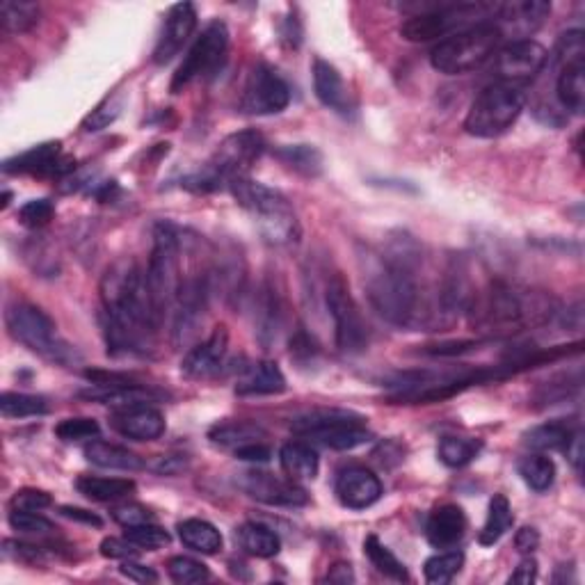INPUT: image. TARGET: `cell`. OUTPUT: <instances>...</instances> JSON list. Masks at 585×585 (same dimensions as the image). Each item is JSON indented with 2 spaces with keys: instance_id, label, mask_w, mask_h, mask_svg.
Returning <instances> with one entry per match:
<instances>
[{
  "instance_id": "5bb4252c",
  "label": "cell",
  "mask_w": 585,
  "mask_h": 585,
  "mask_svg": "<svg viewBox=\"0 0 585 585\" xmlns=\"http://www.w3.org/2000/svg\"><path fill=\"white\" fill-rule=\"evenodd\" d=\"M549 60L547 48L533 42V39H522V42H510L496 51L494 62V80H506L512 85L528 87L538 80L544 64Z\"/></svg>"
},
{
  "instance_id": "cb8c5ba5",
  "label": "cell",
  "mask_w": 585,
  "mask_h": 585,
  "mask_svg": "<svg viewBox=\"0 0 585 585\" xmlns=\"http://www.w3.org/2000/svg\"><path fill=\"white\" fill-rule=\"evenodd\" d=\"M80 398L94 400V403H101V405H112L115 410H124V407H133V405L156 403V400H163L165 394L163 391L147 387V384L124 382V384H112V387H94L90 391H80Z\"/></svg>"
},
{
  "instance_id": "7bdbcfd3",
  "label": "cell",
  "mask_w": 585,
  "mask_h": 585,
  "mask_svg": "<svg viewBox=\"0 0 585 585\" xmlns=\"http://www.w3.org/2000/svg\"><path fill=\"white\" fill-rule=\"evenodd\" d=\"M101 435L99 423L94 419H87V416H76V419H64L55 426V437L62 439V442L74 444V442H85V439H96Z\"/></svg>"
},
{
  "instance_id": "603a6c76",
  "label": "cell",
  "mask_w": 585,
  "mask_h": 585,
  "mask_svg": "<svg viewBox=\"0 0 585 585\" xmlns=\"http://www.w3.org/2000/svg\"><path fill=\"white\" fill-rule=\"evenodd\" d=\"M467 533V515L460 506L455 503H444L430 512L428 524H426V535L428 542L437 549H448L455 547Z\"/></svg>"
},
{
  "instance_id": "4dcf8cb0",
  "label": "cell",
  "mask_w": 585,
  "mask_h": 585,
  "mask_svg": "<svg viewBox=\"0 0 585 585\" xmlns=\"http://www.w3.org/2000/svg\"><path fill=\"white\" fill-rule=\"evenodd\" d=\"M266 437H268L266 430H263L261 426H256V423H247V421L220 423V426H215L211 428V432H208V439H211L213 446L231 448V451H236V448L245 444L261 442V439H266Z\"/></svg>"
},
{
  "instance_id": "6da1fadb",
  "label": "cell",
  "mask_w": 585,
  "mask_h": 585,
  "mask_svg": "<svg viewBox=\"0 0 585 585\" xmlns=\"http://www.w3.org/2000/svg\"><path fill=\"white\" fill-rule=\"evenodd\" d=\"M101 300L110 355H144L163 323L144 272L135 263L112 266L101 282Z\"/></svg>"
},
{
  "instance_id": "8d00e7d4",
  "label": "cell",
  "mask_w": 585,
  "mask_h": 585,
  "mask_svg": "<svg viewBox=\"0 0 585 585\" xmlns=\"http://www.w3.org/2000/svg\"><path fill=\"white\" fill-rule=\"evenodd\" d=\"M572 430L565 423H544V426H535L524 435V444L533 451H565L567 442H570Z\"/></svg>"
},
{
  "instance_id": "52a82bcc",
  "label": "cell",
  "mask_w": 585,
  "mask_h": 585,
  "mask_svg": "<svg viewBox=\"0 0 585 585\" xmlns=\"http://www.w3.org/2000/svg\"><path fill=\"white\" fill-rule=\"evenodd\" d=\"M526 106V87L492 80L471 103L464 131L474 138H496L517 122Z\"/></svg>"
},
{
  "instance_id": "ffe728a7",
  "label": "cell",
  "mask_w": 585,
  "mask_h": 585,
  "mask_svg": "<svg viewBox=\"0 0 585 585\" xmlns=\"http://www.w3.org/2000/svg\"><path fill=\"white\" fill-rule=\"evenodd\" d=\"M229 348V332L224 325H218L204 343L192 348L181 362V373L190 380L211 378L220 371L222 359Z\"/></svg>"
},
{
  "instance_id": "f907efd6",
  "label": "cell",
  "mask_w": 585,
  "mask_h": 585,
  "mask_svg": "<svg viewBox=\"0 0 585 585\" xmlns=\"http://www.w3.org/2000/svg\"><path fill=\"white\" fill-rule=\"evenodd\" d=\"M119 572H122V576H126L128 581L135 583H158V574L147 565L135 563V560H124V563L119 565Z\"/></svg>"
},
{
  "instance_id": "74e56055",
  "label": "cell",
  "mask_w": 585,
  "mask_h": 585,
  "mask_svg": "<svg viewBox=\"0 0 585 585\" xmlns=\"http://www.w3.org/2000/svg\"><path fill=\"white\" fill-rule=\"evenodd\" d=\"M519 476L533 492H547L556 480V464L547 455H528L519 462Z\"/></svg>"
},
{
  "instance_id": "db71d44e",
  "label": "cell",
  "mask_w": 585,
  "mask_h": 585,
  "mask_svg": "<svg viewBox=\"0 0 585 585\" xmlns=\"http://www.w3.org/2000/svg\"><path fill=\"white\" fill-rule=\"evenodd\" d=\"M535 581H538V563H535L531 556H526L508 579V583H524V585H531Z\"/></svg>"
},
{
  "instance_id": "7a4b0ae2",
  "label": "cell",
  "mask_w": 585,
  "mask_h": 585,
  "mask_svg": "<svg viewBox=\"0 0 585 585\" xmlns=\"http://www.w3.org/2000/svg\"><path fill=\"white\" fill-rule=\"evenodd\" d=\"M421 252L414 240H403L382 256L366 277V295L373 309L396 327H414L421 318V288L416 282Z\"/></svg>"
},
{
  "instance_id": "44dd1931",
  "label": "cell",
  "mask_w": 585,
  "mask_h": 585,
  "mask_svg": "<svg viewBox=\"0 0 585 585\" xmlns=\"http://www.w3.org/2000/svg\"><path fill=\"white\" fill-rule=\"evenodd\" d=\"M112 428L135 442H156L165 432V419L156 407L133 405L112 412Z\"/></svg>"
},
{
  "instance_id": "9f6ffc18",
  "label": "cell",
  "mask_w": 585,
  "mask_h": 585,
  "mask_svg": "<svg viewBox=\"0 0 585 585\" xmlns=\"http://www.w3.org/2000/svg\"><path fill=\"white\" fill-rule=\"evenodd\" d=\"M565 453H567V458H570L576 474H581L583 471V435H581V430L572 432L570 442H567V446H565Z\"/></svg>"
},
{
  "instance_id": "e0dca14e",
  "label": "cell",
  "mask_w": 585,
  "mask_h": 585,
  "mask_svg": "<svg viewBox=\"0 0 585 585\" xmlns=\"http://www.w3.org/2000/svg\"><path fill=\"white\" fill-rule=\"evenodd\" d=\"M197 28V10L192 3H179L174 5L165 16L163 30L154 48V64H170L176 55L183 51V46L188 44L192 32Z\"/></svg>"
},
{
  "instance_id": "7dc6e473",
  "label": "cell",
  "mask_w": 585,
  "mask_h": 585,
  "mask_svg": "<svg viewBox=\"0 0 585 585\" xmlns=\"http://www.w3.org/2000/svg\"><path fill=\"white\" fill-rule=\"evenodd\" d=\"M112 519H115L117 524L131 528V526L154 522V512L140 506V503H126V506H119L112 510Z\"/></svg>"
},
{
  "instance_id": "8fae6325",
  "label": "cell",
  "mask_w": 585,
  "mask_h": 585,
  "mask_svg": "<svg viewBox=\"0 0 585 585\" xmlns=\"http://www.w3.org/2000/svg\"><path fill=\"white\" fill-rule=\"evenodd\" d=\"M229 51V30L224 26V21L215 19L208 23L202 35L195 39V44L190 46L186 58H183L181 67L176 69L172 78L170 90L172 94H179L197 78L213 76L215 71L222 69L224 60H227Z\"/></svg>"
},
{
  "instance_id": "b9f144b4",
  "label": "cell",
  "mask_w": 585,
  "mask_h": 585,
  "mask_svg": "<svg viewBox=\"0 0 585 585\" xmlns=\"http://www.w3.org/2000/svg\"><path fill=\"white\" fill-rule=\"evenodd\" d=\"M124 108V99L122 96H108L106 101H101L90 115L83 119V131L85 133H99L103 128H108L110 124L117 122V117L122 115Z\"/></svg>"
},
{
  "instance_id": "d6986e66",
  "label": "cell",
  "mask_w": 585,
  "mask_h": 585,
  "mask_svg": "<svg viewBox=\"0 0 585 585\" xmlns=\"http://www.w3.org/2000/svg\"><path fill=\"white\" fill-rule=\"evenodd\" d=\"M60 142H44L37 144L23 154L7 158L3 163L5 174H51V176H67L76 170V160L64 158L60 160Z\"/></svg>"
},
{
  "instance_id": "bcb514c9",
  "label": "cell",
  "mask_w": 585,
  "mask_h": 585,
  "mask_svg": "<svg viewBox=\"0 0 585 585\" xmlns=\"http://www.w3.org/2000/svg\"><path fill=\"white\" fill-rule=\"evenodd\" d=\"M10 526L12 531L23 533V535H48L55 531L53 522H48L46 517L37 515L32 510H12L10 512Z\"/></svg>"
},
{
  "instance_id": "f546056e",
  "label": "cell",
  "mask_w": 585,
  "mask_h": 585,
  "mask_svg": "<svg viewBox=\"0 0 585 585\" xmlns=\"http://www.w3.org/2000/svg\"><path fill=\"white\" fill-rule=\"evenodd\" d=\"M76 490L90 501L110 503L124 499L135 492V483L128 478H99V476H80L76 480Z\"/></svg>"
},
{
  "instance_id": "c3c4849f",
  "label": "cell",
  "mask_w": 585,
  "mask_h": 585,
  "mask_svg": "<svg viewBox=\"0 0 585 585\" xmlns=\"http://www.w3.org/2000/svg\"><path fill=\"white\" fill-rule=\"evenodd\" d=\"M48 506H53V499H51V494L44 490H32V487H26V490H19L12 496V508L16 510L39 512Z\"/></svg>"
},
{
  "instance_id": "e575fe53",
  "label": "cell",
  "mask_w": 585,
  "mask_h": 585,
  "mask_svg": "<svg viewBox=\"0 0 585 585\" xmlns=\"http://www.w3.org/2000/svg\"><path fill=\"white\" fill-rule=\"evenodd\" d=\"M0 21H3V30L10 35H21L30 28L37 26L39 21V5L26 3V0H5L0 5Z\"/></svg>"
},
{
  "instance_id": "ab89813d",
  "label": "cell",
  "mask_w": 585,
  "mask_h": 585,
  "mask_svg": "<svg viewBox=\"0 0 585 585\" xmlns=\"http://www.w3.org/2000/svg\"><path fill=\"white\" fill-rule=\"evenodd\" d=\"M462 565V551H446V554L428 558L426 565H423V574H426V581L432 585H446L455 579V574L462 570Z\"/></svg>"
},
{
  "instance_id": "816d5d0a",
  "label": "cell",
  "mask_w": 585,
  "mask_h": 585,
  "mask_svg": "<svg viewBox=\"0 0 585 585\" xmlns=\"http://www.w3.org/2000/svg\"><path fill=\"white\" fill-rule=\"evenodd\" d=\"M234 455L238 460H243V462H259V464H263V462H268L272 458V451L263 442H252V444H245V446L236 448Z\"/></svg>"
},
{
  "instance_id": "7c38bea8",
  "label": "cell",
  "mask_w": 585,
  "mask_h": 585,
  "mask_svg": "<svg viewBox=\"0 0 585 585\" xmlns=\"http://www.w3.org/2000/svg\"><path fill=\"white\" fill-rule=\"evenodd\" d=\"M327 309L334 320L336 346L343 355H362L368 348V325L362 309L352 298L346 279L336 275L327 286Z\"/></svg>"
},
{
  "instance_id": "f6af8a7d",
  "label": "cell",
  "mask_w": 585,
  "mask_h": 585,
  "mask_svg": "<svg viewBox=\"0 0 585 585\" xmlns=\"http://www.w3.org/2000/svg\"><path fill=\"white\" fill-rule=\"evenodd\" d=\"M55 215V204L51 199H30L19 208V222L28 229H42Z\"/></svg>"
},
{
  "instance_id": "ba28073f",
  "label": "cell",
  "mask_w": 585,
  "mask_h": 585,
  "mask_svg": "<svg viewBox=\"0 0 585 585\" xmlns=\"http://www.w3.org/2000/svg\"><path fill=\"white\" fill-rule=\"evenodd\" d=\"M501 46V35L494 23H480V26L467 28L455 35L446 37L430 51V64L439 74L462 76L476 71L494 58Z\"/></svg>"
},
{
  "instance_id": "ee69618b",
  "label": "cell",
  "mask_w": 585,
  "mask_h": 585,
  "mask_svg": "<svg viewBox=\"0 0 585 585\" xmlns=\"http://www.w3.org/2000/svg\"><path fill=\"white\" fill-rule=\"evenodd\" d=\"M126 540H131L135 547H140L142 551H158L170 544V533H167L163 526L149 522L128 528Z\"/></svg>"
},
{
  "instance_id": "8992f818",
  "label": "cell",
  "mask_w": 585,
  "mask_h": 585,
  "mask_svg": "<svg viewBox=\"0 0 585 585\" xmlns=\"http://www.w3.org/2000/svg\"><path fill=\"white\" fill-rule=\"evenodd\" d=\"M554 74V103L565 119L583 115L585 110V37L583 30H567L560 35L554 53L544 64Z\"/></svg>"
},
{
  "instance_id": "484cf974",
  "label": "cell",
  "mask_w": 585,
  "mask_h": 585,
  "mask_svg": "<svg viewBox=\"0 0 585 585\" xmlns=\"http://www.w3.org/2000/svg\"><path fill=\"white\" fill-rule=\"evenodd\" d=\"M87 462L96 464L101 469H119V471H140L144 469V460L138 453L128 451L124 446L110 442H90L85 446Z\"/></svg>"
},
{
  "instance_id": "2e32d148",
  "label": "cell",
  "mask_w": 585,
  "mask_h": 585,
  "mask_svg": "<svg viewBox=\"0 0 585 585\" xmlns=\"http://www.w3.org/2000/svg\"><path fill=\"white\" fill-rule=\"evenodd\" d=\"M551 3L547 0H510L499 5L494 14V28L499 30L501 39L508 37L510 42H522L531 39L549 19Z\"/></svg>"
},
{
  "instance_id": "d4e9b609",
  "label": "cell",
  "mask_w": 585,
  "mask_h": 585,
  "mask_svg": "<svg viewBox=\"0 0 585 585\" xmlns=\"http://www.w3.org/2000/svg\"><path fill=\"white\" fill-rule=\"evenodd\" d=\"M282 391H286V378L275 362L252 364L236 384L238 396H275Z\"/></svg>"
},
{
  "instance_id": "4316f807",
  "label": "cell",
  "mask_w": 585,
  "mask_h": 585,
  "mask_svg": "<svg viewBox=\"0 0 585 585\" xmlns=\"http://www.w3.org/2000/svg\"><path fill=\"white\" fill-rule=\"evenodd\" d=\"M176 531H179V540L186 544L188 549L204 556L220 554L224 544L222 533L211 522H206V519H183V522L176 526Z\"/></svg>"
},
{
  "instance_id": "1f68e13d",
  "label": "cell",
  "mask_w": 585,
  "mask_h": 585,
  "mask_svg": "<svg viewBox=\"0 0 585 585\" xmlns=\"http://www.w3.org/2000/svg\"><path fill=\"white\" fill-rule=\"evenodd\" d=\"M512 524H515V515H512L510 501L503 494H494L490 501V510H487L485 526L478 535V542L483 547H494L510 531Z\"/></svg>"
},
{
  "instance_id": "d590c367",
  "label": "cell",
  "mask_w": 585,
  "mask_h": 585,
  "mask_svg": "<svg viewBox=\"0 0 585 585\" xmlns=\"http://www.w3.org/2000/svg\"><path fill=\"white\" fill-rule=\"evenodd\" d=\"M364 554L371 560L375 570L380 574L389 576L394 581H410V574H407V567L400 563V560L391 554L389 547H384L378 535H368L364 540Z\"/></svg>"
},
{
  "instance_id": "277c9868",
  "label": "cell",
  "mask_w": 585,
  "mask_h": 585,
  "mask_svg": "<svg viewBox=\"0 0 585 585\" xmlns=\"http://www.w3.org/2000/svg\"><path fill=\"white\" fill-rule=\"evenodd\" d=\"M266 151V140L256 131H240L220 142L215 154L208 158L202 170L181 179V188L197 195L229 188V183L238 176H250V167Z\"/></svg>"
},
{
  "instance_id": "4fadbf2b",
  "label": "cell",
  "mask_w": 585,
  "mask_h": 585,
  "mask_svg": "<svg viewBox=\"0 0 585 585\" xmlns=\"http://www.w3.org/2000/svg\"><path fill=\"white\" fill-rule=\"evenodd\" d=\"M291 103V87L268 64H256L247 76V83L240 94V110L245 115H277Z\"/></svg>"
},
{
  "instance_id": "836d02e7",
  "label": "cell",
  "mask_w": 585,
  "mask_h": 585,
  "mask_svg": "<svg viewBox=\"0 0 585 585\" xmlns=\"http://www.w3.org/2000/svg\"><path fill=\"white\" fill-rule=\"evenodd\" d=\"M480 451H483V442L480 439H471V437H444L439 442L437 455L446 467L451 469H462L467 464L474 462Z\"/></svg>"
},
{
  "instance_id": "3957f363",
  "label": "cell",
  "mask_w": 585,
  "mask_h": 585,
  "mask_svg": "<svg viewBox=\"0 0 585 585\" xmlns=\"http://www.w3.org/2000/svg\"><path fill=\"white\" fill-rule=\"evenodd\" d=\"M229 190L236 197V202L259 224V231L266 238V243L275 247L298 243L302 234L300 220L282 192L263 186V183L250 179V176H238V179L229 183Z\"/></svg>"
},
{
  "instance_id": "681fc988",
  "label": "cell",
  "mask_w": 585,
  "mask_h": 585,
  "mask_svg": "<svg viewBox=\"0 0 585 585\" xmlns=\"http://www.w3.org/2000/svg\"><path fill=\"white\" fill-rule=\"evenodd\" d=\"M140 547H135L131 540H117V538H106L101 542V556L112 558V560H133L138 558Z\"/></svg>"
},
{
  "instance_id": "9c48e42d",
  "label": "cell",
  "mask_w": 585,
  "mask_h": 585,
  "mask_svg": "<svg viewBox=\"0 0 585 585\" xmlns=\"http://www.w3.org/2000/svg\"><path fill=\"white\" fill-rule=\"evenodd\" d=\"M147 286L154 300L160 320L172 314V307L183 282L181 270V236L172 224H158L154 229V247H151L147 272Z\"/></svg>"
},
{
  "instance_id": "7402d4cb",
  "label": "cell",
  "mask_w": 585,
  "mask_h": 585,
  "mask_svg": "<svg viewBox=\"0 0 585 585\" xmlns=\"http://www.w3.org/2000/svg\"><path fill=\"white\" fill-rule=\"evenodd\" d=\"M314 92L318 101L323 103L325 108H330L336 115L348 117L352 112V96L346 85V80L339 74V69L330 64L327 60H316L314 62Z\"/></svg>"
},
{
  "instance_id": "60d3db41",
  "label": "cell",
  "mask_w": 585,
  "mask_h": 585,
  "mask_svg": "<svg viewBox=\"0 0 585 585\" xmlns=\"http://www.w3.org/2000/svg\"><path fill=\"white\" fill-rule=\"evenodd\" d=\"M167 574H170V579L174 583H181V585H195V583H204L211 579L208 567L188 556H174L167 560Z\"/></svg>"
},
{
  "instance_id": "6f0895ef",
  "label": "cell",
  "mask_w": 585,
  "mask_h": 585,
  "mask_svg": "<svg viewBox=\"0 0 585 585\" xmlns=\"http://www.w3.org/2000/svg\"><path fill=\"white\" fill-rule=\"evenodd\" d=\"M327 581L330 583H352L355 581V574H352V567L348 563H336L332 570L327 572Z\"/></svg>"
},
{
  "instance_id": "f5cc1de1",
  "label": "cell",
  "mask_w": 585,
  "mask_h": 585,
  "mask_svg": "<svg viewBox=\"0 0 585 585\" xmlns=\"http://www.w3.org/2000/svg\"><path fill=\"white\" fill-rule=\"evenodd\" d=\"M515 547H517L519 554H526V556H531L533 551L540 547V533L535 531L533 526H524V528H519L517 535H515Z\"/></svg>"
},
{
  "instance_id": "83f0119b",
  "label": "cell",
  "mask_w": 585,
  "mask_h": 585,
  "mask_svg": "<svg viewBox=\"0 0 585 585\" xmlns=\"http://www.w3.org/2000/svg\"><path fill=\"white\" fill-rule=\"evenodd\" d=\"M279 462H282L286 476L293 480H314L320 469L318 453L304 442L284 444L279 451Z\"/></svg>"
},
{
  "instance_id": "11a10c76",
  "label": "cell",
  "mask_w": 585,
  "mask_h": 585,
  "mask_svg": "<svg viewBox=\"0 0 585 585\" xmlns=\"http://www.w3.org/2000/svg\"><path fill=\"white\" fill-rule=\"evenodd\" d=\"M60 515L67 517V519H74V522H80V524H85V526H94V528H101L103 526V519L99 515H94V512L83 510V508L62 506L60 508Z\"/></svg>"
},
{
  "instance_id": "ac0fdd59",
  "label": "cell",
  "mask_w": 585,
  "mask_h": 585,
  "mask_svg": "<svg viewBox=\"0 0 585 585\" xmlns=\"http://www.w3.org/2000/svg\"><path fill=\"white\" fill-rule=\"evenodd\" d=\"M334 492L343 508L366 510L382 499V483L371 469L352 464V467L339 471Z\"/></svg>"
},
{
  "instance_id": "f35d334b",
  "label": "cell",
  "mask_w": 585,
  "mask_h": 585,
  "mask_svg": "<svg viewBox=\"0 0 585 585\" xmlns=\"http://www.w3.org/2000/svg\"><path fill=\"white\" fill-rule=\"evenodd\" d=\"M46 412L48 403L42 396L16 394V391H5L0 396V414L5 419H28V416H42Z\"/></svg>"
},
{
  "instance_id": "d6a6232c",
  "label": "cell",
  "mask_w": 585,
  "mask_h": 585,
  "mask_svg": "<svg viewBox=\"0 0 585 585\" xmlns=\"http://www.w3.org/2000/svg\"><path fill=\"white\" fill-rule=\"evenodd\" d=\"M275 156L302 176H318L323 172V154L311 144H288V147L277 149Z\"/></svg>"
},
{
  "instance_id": "30bf717a",
  "label": "cell",
  "mask_w": 585,
  "mask_h": 585,
  "mask_svg": "<svg viewBox=\"0 0 585 585\" xmlns=\"http://www.w3.org/2000/svg\"><path fill=\"white\" fill-rule=\"evenodd\" d=\"M291 430L295 435L314 439L334 451H352L373 439L364 416L346 410H316L302 414L291 423Z\"/></svg>"
},
{
  "instance_id": "5b68a950",
  "label": "cell",
  "mask_w": 585,
  "mask_h": 585,
  "mask_svg": "<svg viewBox=\"0 0 585 585\" xmlns=\"http://www.w3.org/2000/svg\"><path fill=\"white\" fill-rule=\"evenodd\" d=\"M5 325L16 343H21L23 348L35 352V355L46 359V362L64 368L83 364L80 352L58 334V325L53 323V318L44 314L35 304H12L5 314Z\"/></svg>"
},
{
  "instance_id": "9a60e30c",
  "label": "cell",
  "mask_w": 585,
  "mask_h": 585,
  "mask_svg": "<svg viewBox=\"0 0 585 585\" xmlns=\"http://www.w3.org/2000/svg\"><path fill=\"white\" fill-rule=\"evenodd\" d=\"M236 485L252 499L279 508H302L309 503V494L293 478H279L268 471H245L236 478Z\"/></svg>"
},
{
  "instance_id": "f1b7e54d",
  "label": "cell",
  "mask_w": 585,
  "mask_h": 585,
  "mask_svg": "<svg viewBox=\"0 0 585 585\" xmlns=\"http://www.w3.org/2000/svg\"><path fill=\"white\" fill-rule=\"evenodd\" d=\"M236 540L240 544V549L256 558H272L279 554V549H282L279 535L266 524L259 522H247L240 526L236 531Z\"/></svg>"
}]
</instances>
